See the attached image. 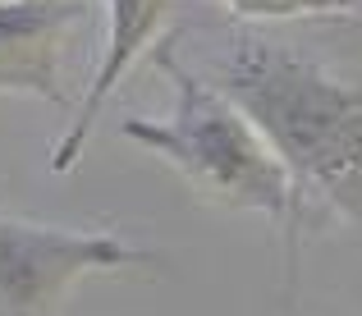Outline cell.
Listing matches in <instances>:
<instances>
[{"label": "cell", "mask_w": 362, "mask_h": 316, "mask_svg": "<svg viewBox=\"0 0 362 316\" xmlns=\"http://www.w3.org/2000/svg\"><path fill=\"white\" fill-rule=\"evenodd\" d=\"M147 262H156L147 247H133L115 234L0 216V316H55L83 275Z\"/></svg>", "instance_id": "3"}, {"label": "cell", "mask_w": 362, "mask_h": 316, "mask_svg": "<svg viewBox=\"0 0 362 316\" xmlns=\"http://www.w3.org/2000/svg\"><path fill=\"white\" fill-rule=\"evenodd\" d=\"M175 9V0H101V18H106V42L97 51V69H92L88 88H83L78 105H74V119L64 129V138L51 151V170L64 175L74 170V160L83 156L92 129H97L106 101L115 97V88L124 83V74L142 60L147 51H156V33L165 23V14Z\"/></svg>", "instance_id": "5"}, {"label": "cell", "mask_w": 362, "mask_h": 316, "mask_svg": "<svg viewBox=\"0 0 362 316\" xmlns=\"http://www.w3.org/2000/svg\"><path fill=\"white\" fill-rule=\"evenodd\" d=\"M101 0H0V97L28 92L69 105L64 60L88 37Z\"/></svg>", "instance_id": "4"}, {"label": "cell", "mask_w": 362, "mask_h": 316, "mask_svg": "<svg viewBox=\"0 0 362 316\" xmlns=\"http://www.w3.org/2000/svg\"><path fill=\"white\" fill-rule=\"evenodd\" d=\"M151 64L175 88V110L165 119L129 115L119 124L124 138L156 151L188 184L197 202L225 211H262L271 220L293 225L298 188H293V175L284 170V160L271 151V142L257 133V124L206 78L184 69L165 46L151 51Z\"/></svg>", "instance_id": "2"}, {"label": "cell", "mask_w": 362, "mask_h": 316, "mask_svg": "<svg viewBox=\"0 0 362 316\" xmlns=\"http://www.w3.org/2000/svg\"><path fill=\"white\" fill-rule=\"evenodd\" d=\"M184 69L206 78L257 124L293 175L303 197H317L362 220V83L344 78L326 55L289 42L271 23L206 14L165 42Z\"/></svg>", "instance_id": "1"}]
</instances>
